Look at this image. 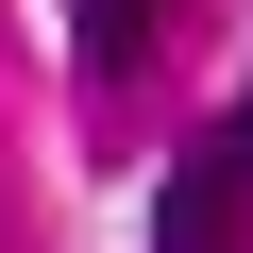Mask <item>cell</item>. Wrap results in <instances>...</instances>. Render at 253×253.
I'll use <instances>...</instances> for the list:
<instances>
[{"instance_id":"6da1fadb","label":"cell","mask_w":253,"mask_h":253,"mask_svg":"<svg viewBox=\"0 0 253 253\" xmlns=\"http://www.w3.org/2000/svg\"><path fill=\"white\" fill-rule=\"evenodd\" d=\"M236 186H253L236 152H186V169H169V203H152V219H169V253H219V236H236Z\"/></svg>"},{"instance_id":"7a4b0ae2","label":"cell","mask_w":253,"mask_h":253,"mask_svg":"<svg viewBox=\"0 0 253 253\" xmlns=\"http://www.w3.org/2000/svg\"><path fill=\"white\" fill-rule=\"evenodd\" d=\"M68 17H84V68H135V51H152V17H169V0H68Z\"/></svg>"},{"instance_id":"3957f363","label":"cell","mask_w":253,"mask_h":253,"mask_svg":"<svg viewBox=\"0 0 253 253\" xmlns=\"http://www.w3.org/2000/svg\"><path fill=\"white\" fill-rule=\"evenodd\" d=\"M219 152H236V169H253V101H236V135H219Z\"/></svg>"}]
</instances>
